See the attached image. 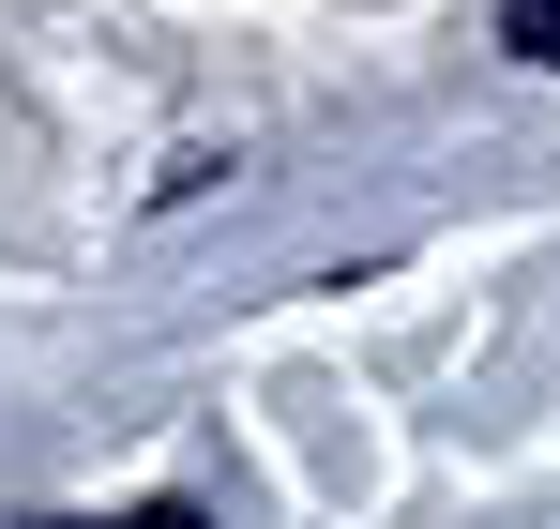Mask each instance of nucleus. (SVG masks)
<instances>
[{"mask_svg": "<svg viewBox=\"0 0 560 529\" xmlns=\"http://www.w3.org/2000/svg\"><path fill=\"white\" fill-rule=\"evenodd\" d=\"M500 46H515V61H546V77H560V0H500Z\"/></svg>", "mask_w": 560, "mask_h": 529, "instance_id": "f257e3e1", "label": "nucleus"}, {"mask_svg": "<svg viewBox=\"0 0 560 529\" xmlns=\"http://www.w3.org/2000/svg\"><path fill=\"white\" fill-rule=\"evenodd\" d=\"M46 529H212L197 499H152V515H46Z\"/></svg>", "mask_w": 560, "mask_h": 529, "instance_id": "f03ea898", "label": "nucleus"}]
</instances>
